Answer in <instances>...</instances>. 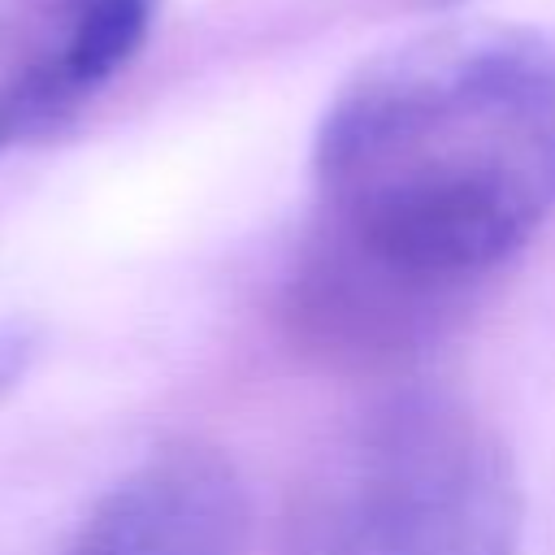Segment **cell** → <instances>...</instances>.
<instances>
[{
  "label": "cell",
  "instance_id": "cell-4",
  "mask_svg": "<svg viewBox=\"0 0 555 555\" xmlns=\"http://www.w3.org/2000/svg\"><path fill=\"white\" fill-rule=\"evenodd\" d=\"M455 299V286L412 278L312 225L286 286V325L330 364L395 369L438 334Z\"/></svg>",
  "mask_w": 555,
  "mask_h": 555
},
{
  "label": "cell",
  "instance_id": "cell-1",
  "mask_svg": "<svg viewBox=\"0 0 555 555\" xmlns=\"http://www.w3.org/2000/svg\"><path fill=\"white\" fill-rule=\"evenodd\" d=\"M317 230L464 291L555 208V43L455 22L364 61L312 143Z\"/></svg>",
  "mask_w": 555,
  "mask_h": 555
},
{
  "label": "cell",
  "instance_id": "cell-5",
  "mask_svg": "<svg viewBox=\"0 0 555 555\" xmlns=\"http://www.w3.org/2000/svg\"><path fill=\"white\" fill-rule=\"evenodd\" d=\"M251 503L230 455L173 442L113 481L65 555H247Z\"/></svg>",
  "mask_w": 555,
  "mask_h": 555
},
{
  "label": "cell",
  "instance_id": "cell-2",
  "mask_svg": "<svg viewBox=\"0 0 555 555\" xmlns=\"http://www.w3.org/2000/svg\"><path fill=\"white\" fill-rule=\"evenodd\" d=\"M525 486L503 434L460 395L395 386L304 460L282 555H520Z\"/></svg>",
  "mask_w": 555,
  "mask_h": 555
},
{
  "label": "cell",
  "instance_id": "cell-3",
  "mask_svg": "<svg viewBox=\"0 0 555 555\" xmlns=\"http://www.w3.org/2000/svg\"><path fill=\"white\" fill-rule=\"evenodd\" d=\"M160 0H0V160L56 134L143 48Z\"/></svg>",
  "mask_w": 555,
  "mask_h": 555
},
{
  "label": "cell",
  "instance_id": "cell-6",
  "mask_svg": "<svg viewBox=\"0 0 555 555\" xmlns=\"http://www.w3.org/2000/svg\"><path fill=\"white\" fill-rule=\"evenodd\" d=\"M35 351H39V325L22 317L0 321V399L22 386V377L35 364Z\"/></svg>",
  "mask_w": 555,
  "mask_h": 555
}]
</instances>
